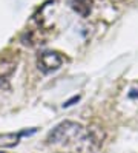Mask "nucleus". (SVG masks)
I'll return each mask as SVG.
<instances>
[{
  "mask_svg": "<svg viewBox=\"0 0 138 153\" xmlns=\"http://www.w3.org/2000/svg\"><path fill=\"white\" fill-rule=\"evenodd\" d=\"M71 8L81 17H88L92 10V0H68Z\"/></svg>",
  "mask_w": 138,
  "mask_h": 153,
  "instance_id": "39448f33",
  "label": "nucleus"
},
{
  "mask_svg": "<svg viewBox=\"0 0 138 153\" xmlns=\"http://www.w3.org/2000/svg\"><path fill=\"white\" fill-rule=\"evenodd\" d=\"M61 64H63V56L57 51H45L37 59L39 70L43 73H52V71L58 70Z\"/></svg>",
  "mask_w": 138,
  "mask_h": 153,
  "instance_id": "f03ea898",
  "label": "nucleus"
},
{
  "mask_svg": "<svg viewBox=\"0 0 138 153\" xmlns=\"http://www.w3.org/2000/svg\"><path fill=\"white\" fill-rule=\"evenodd\" d=\"M78 99H80V96H75V97H72L71 101H68V102H64V104H63V107H69V105H72L74 102H77Z\"/></svg>",
  "mask_w": 138,
  "mask_h": 153,
  "instance_id": "423d86ee",
  "label": "nucleus"
},
{
  "mask_svg": "<svg viewBox=\"0 0 138 153\" xmlns=\"http://www.w3.org/2000/svg\"><path fill=\"white\" fill-rule=\"evenodd\" d=\"M0 153H3V152H0Z\"/></svg>",
  "mask_w": 138,
  "mask_h": 153,
  "instance_id": "0eeeda50",
  "label": "nucleus"
},
{
  "mask_svg": "<svg viewBox=\"0 0 138 153\" xmlns=\"http://www.w3.org/2000/svg\"><path fill=\"white\" fill-rule=\"evenodd\" d=\"M15 62L14 59H2L0 60V87H8V79L14 73Z\"/></svg>",
  "mask_w": 138,
  "mask_h": 153,
  "instance_id": "20e7f679",
  "label": "nucleus"
},
{
  "mask_svg": "<svg viewBox=\"0 0 138 153\" xmlns=\"http://www.w3.org/2000/svg\"><path fill=\"white\" fill-rule=\"evenodd\" d=\"M86 139H88V133L85 127L72 121H64L58 124L48 134L49 144H66V146H69V144H78Z\"/></svg>",
  "mask_w": 138,
  "mask_h": 153,
  "instance_id": "f257e3e1",
  "label": "nucleus"
},
{
  "mask_svg": "<svg viewBox=\"0 0 138 153\" xmlns=\"http://www.w3.org/2000/svg\"><path fill=\"white\" fill-rule=\"evenodd\" d=\"M37 131V128L32 130H23V131H18V133H2L0 134V147H14L18 144L22 136H29V134H34Z\"/></svg>",
  "mask_w": 138,
  "mask_h": 153,
  "instance_id": "7ed1b4c3",
  "label": "nucleus"
}]
</instances>
